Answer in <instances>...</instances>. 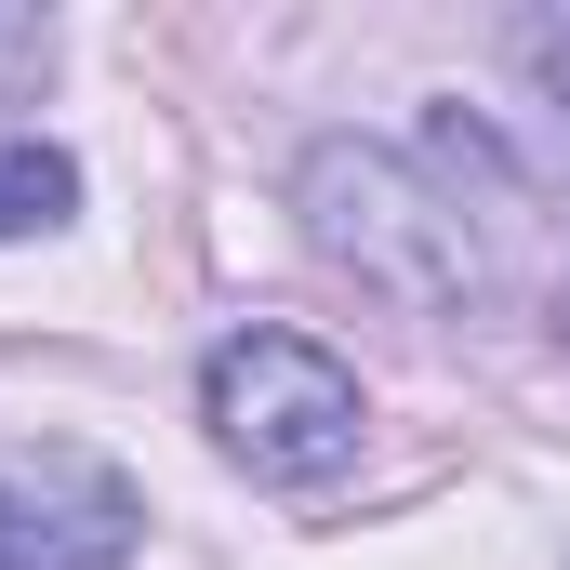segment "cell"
Returning <instances> with one entry per match:
<instances>
[{
	"mask_svg": "<svg viewBox=\"0 0 570 570\" xmlns=\"http://www.w3.org/2000/svg\"><path fill=\"white\" fill-rule=\"evenodd\" d=\"M199 425L226 438V464L305 491V478H332L358 451V372L332 345H305V332H226L199 358Z\"/></svg>",
	"mask_w": 570,
	"mask_h": 570,
	"instance_id": "2",
	"label": "cell"
},
{
	"mask_svg": "<svg viewBox=\"0 0 570 570\" xmlns=\"http://www.w3.org/2000/svg\"><path fill=\"white\" fill-rule=\"evenodd\" d=\"M146 531L134 478L94 451H0V570H120Z\"/></svg>",
	"mask_w": 570,
	"mask_h": 570,
	"instance_id": "3",
	"label": "cell"
},
{
	"mask_svg": "<svg viewBox=\"0 0 570 570\" xmlns=\"http://www.w3.org/2000/svg\"><path fill=\"white\" fill-rule=\"evenodd\" d=\"M531 80H544V107H558V134H570V13L531 27Z\"/></svg>",
	"mask_w": 570,
	"mask_h": 570,
	"instance_id": "5",
	"label": "cell"
},
{
	"mask_svg": "<svg viewBox=\"0 0 570 570\" xmlns=\"http://www.w3.org/2000/svg\"><path fill=\"white\" fill-rule=\"evenodd\" d=\"M558 332H570V292H558Z\"/></svg>",
	"mask_w": 570,
	"mask_h": 570,
	"instance_id": "6",
	"label": "cell"
},
{
	"mask_svg": "<svg viewBox=\"0 0 570 570\" xmlns=\"http://www.w3.org/2000/svg\"><path fill=\"white\" fill-rule=\"evenodd\" d=\"M292 213H305V253H318V266H345L358 292H385V305H412V318H451V305H478V279H491L464 199L438 186L412 146L318 134L305 173H292Z\"/></svg>",
	"mask_w": 570,
	"mask_h": 570,
	"instance_id": "1",
	"label": "cell"
},
{
	"mask_svg": "<svg viewBox=\"0 0 570 570\" xmlns=\"http://www.w3.org/2000/svg\"><path fill=\"white\" fill-rule=\"evenodd\" d=\"M67 213H80V159L40 146V134H0V239H40Z\"/></svg>",
	"mask_w": 570,
	"mask_h": 570,
	"instance_id": "4",
	"label": "cell"
}]
</instances>
